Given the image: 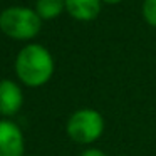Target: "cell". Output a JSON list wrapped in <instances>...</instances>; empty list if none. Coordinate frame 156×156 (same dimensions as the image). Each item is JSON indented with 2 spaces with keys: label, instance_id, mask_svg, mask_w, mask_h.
Masks as SVG:
<instances>
[{
  "label": "cell",
  "instance_id": "2",
  "mask_svg": "<svg viewBox=\"0 0 156 156\" xmlns=\"http://www.w3.org/2000/svg\"><path fill=\"white\" fill-rule=\"evenodd\" d=\"M42 29V19L35 9L9 7L0 12V30L14 41H32Z\"/></svg>",
  "mask_w": 156,
  "mask_h": 156
},
{
  "label": "cell",
  "instance_id": "11",
  "mask_svg": "<svg viewBox=\"0 0 156 156\" xmlns=\"http://www.w3.org/2000/svg\"><path fill=\"white\" fill-rule=\"evenodd\" d=\"M121 156H124V154H121Z\"/></svg>",
  "mask_w": 156,
  "mask_h": 156
},
{
  "label": "cell",
  "instance_id": "3",
  "mask_svg": "<svg viewBox=\"0 0 156 156\" xmlns=\"http://www.w3.org/2000/svg\"><path fill=\"white\" fill-rule=\"evenodd\" d=\"M104 131V119L96 109H79L72 112L66 124L67 136L77 144H91L98 141Z\"/></svg>",
  "mask_w": 156,
  "mask_h": 156
},
{
  "label": "cell",
  "instance_id": "7",
  "mask_svg": "<svg viewBox=\"0 0 156 156\" xmlns=\"http://www.w3.org/2000/svg\"><path fill=\"white\" fill-rule=\"evenodd\" d=\"M66 10V0H35V12L42 20H51Z\"/></svg>",
  "mask_w": 156,
  "mask_h": 156
},
{
  "label": "cell",
  "instance_id": "1",
  "mask_svg": "<svg viewBox=\"0 0 156 156\" xmlns=\"http://www.w3.org/2000/svg\"><path fill=\"white\" fill-rule=\"evenodd\" d=\"M15 74L29 87H41L54 74V59L41 44H27L15 57Z\"/></svg>",
  "mask_w": 156,
  "mask_h": 156
},
{
  "label": "cell",
  "instance_id": "6",
  "mask_svg": "<svg viewBox=\"0 0 156 156\" xmlns=\"http://www.w3.org/2000/svg\"><path fill=\"white\" fill-rule=\"evenodd\" d=\"M102 0H66V12L79 22H91L101 14Z\"/></svg>",
  "mask_w": 156,
  "mask_h": 156
},
{
  "label": "cell",
  "instance_id": "8",
  "mask_svg": "<svg viewBox=\"0 0 156 156\" xmlns=\"http://www.w3.org/2000/svg\"><path fill=\"white\" fill-rule=\"evenodd\" d=\"M143 17L148 25L156 27V0H144L143 2Z\"/></svg>",
  "mask_w": 156,
  "mask_h": 156
},
{
  "label": "cell",
  "instance_id": "5",
  "mask_svg": "<svg viewBox=\"0 0 156 156\" xmlns=\"http://www.w3.org/2000/svg\"><path fill=\"white\" fill-rule=\"evenodd\" d=\"M24 94L19 84L12 79H2L0 81V114L5 118L15 116L22 108Z\"/></svg>",
  "mask_w": 156,
  "mask_h": 156
},
{
  "label": "cell",
  "instance_id": "4",
  "mask_svg": "<svg viewBox=\"0 0 156 156\" xmlns=\"http://www.w3.org/2000/svg\"><path fill=\"white\" fill-rule=\"evenodd\" d=\"M24 134L10 119H0V156H24Z\"/></svg>",
  "mask_w": 156,
  "mask_h": 156
},
{
  "label": "cell",
  "instance_id": "9",
  "mask_svg": "<svg viewBox=\"0 0 156 156\" xmlns=\"http://www.w3.org/2000/svg\"><path fill=\"white\" fill-rule=\"evenodd\" d=\"M81 156H108L104 151H101V149H98V148H89V149H86V151H82V154Z\"/></svg>",
  "mask_w": 156,
  "mask_h": 156
},
{
  "label": "cell",
  "instance_id": "10",
  "mask_svg": "<svg viewBox=\"0 0 156 156\" xmlns=\"http://www.w3.org/2000/svg\"><path fill=\"white\" fill-rule=\"evenodd\" d=\"M102 2H106V4H119L122 0H102Z\"/></svg>",
  "mask_w": 156,
  "mask_h": 156
}]
</instances>
